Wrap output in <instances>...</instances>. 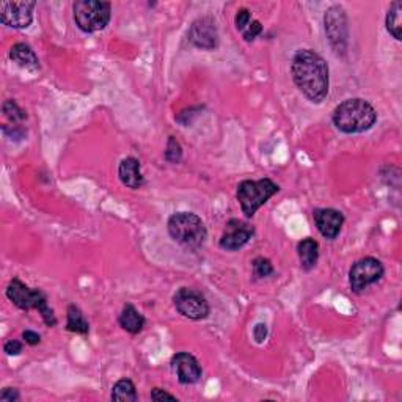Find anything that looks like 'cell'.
Returning <instances> with one entry per match:
<instances>
[{
    "mask_svg": "<svg viewBox=\"0 0 402 402\" xmlns=\"http://www.w3.org/2000/svg\"><path fill=\"white\" fill-rule=\"evenodd\" d=\"M291 73L294 84L313 104H320L329 94V65L318 52L302 49L294 55Z\"/></svg>",
    "mask_w": 402,
    "mask_h": 402,
    "instance_id": "cell-1",
    "label": "cell"
},
{
    "mask_svg": "<svg viewBox=\"0 0 402 402\" xmlns=\"http://www.w3.org/2000/svg\"><path fill=\"white\" fill-rule=\"evenodd\" d=\"M333 124L344 134H362L377 121V112L368 100L362 98L345 99L333 110Z\"/></svg>",
    "mask_w": 402,
    "mask_h": 402,
    "instance_id": "cell-2",
    "label": "cell"
},
{
    "mask_svg": "<svg viewBox=\"0 0 402 402\" xmlns=\"http://www.w3.org/2000/svg\"><path fill=\"white\" fill-rule=\"evenodd\" d=\"M6 297L24 311L38 310L41 313L44 324L47 327L57 325V318L52 308L47 305V297L41 289H31L19 278H13L6 288Z\"/></svg>",
    "mask_w": 402,
    "mask_h": 402,
    "instance_id": "cell-3",
    "label": "cell"
},
{
    "mask_svg": "<svg viewBox=\"0 0 402 402\" xmlns=\"http://www.w3.org/2000/svg\"><path fill=\"white\" fill-rule=\"evenodd\" d=\"M168 234L173 241L188 248H198L206 242L204 222L193 212H176L168 218Z\"/></svg>",
    "mask_w": 402,
    "mask_h": 402,
    "instance_id": "cell-4",
    "label": "cell"
},
{
    "mask_svg": "<svg viewBox=\"0 0 402 402\" xmlns=\"http://www.w3.org/2000/svg\"><path fill=\"white\" fill-rule=\"evenodd\" d=\"M278 184H275V182L269 178H262L258 181L245 179L237 186L236 198L239 204H241V209L245 214V217L250 218L253 217L256 211L266 204L275 193H278Z\"/></svg>",
    "mask_w": 402,
    "mask_h": 402,
    "instance_id": "cell-5",
    "label": "cell"
},
{
    "mask_svg": "<svg viewBox=\"0 0 402 402\" xmlns=\"http://www.w3.org/2000/svg\"><path fill=\"white\" fill-rule=\"evenodd\" d=\"M74 21L85 34L104 30L110 22L112 5L99 0H79L73 5Z\"/></svg>",
    "mask_w": 402,
    "mask_h": 402,
    "instance_id": "cell-6",
    "label": "cell"
},
{
    "mask_svg": "<svg viewBox=\"0 0 402 402\" xmlns=\"http://www.w3.org/2000/svg\"><path fill=\"white\" fill-rule=\"evenodd\" d=\"M383 274H385V269H383V264L377 258H362L349 270V285L352 292H364L371 285L379 281Z\"/></svg>",
    "mask_w": 402,
    "mask_h": 402,
    "instance_id": "cell-7",
    "label": "cell"
},
{
    "mask_svg": "<svg viewBox=\"0 0 402 402\" xmlns=\"http://www.w3.org/2000/svg\"><path fill=\"white\" fill-rule=\"evenodd\" d=\"M173 304L179 314L192 320L206 319L211 313L209 304H207L204 295L192 288L178 289L173 295Z\"/></svg>",
    "mask_w": 402,
    "mask_h": 402,
    "instance_id": "cell-8",
    "label": "cell"
},
{
    "mask_svg": "<svg viewBox=\"0 0 402 402\" xmlns=\"http://www.w3.org/2000/svg\"><path fill=\"white\" fill-rule=\"evenodd\" d=\"M325 22V34L332 47L335 52H344L345 44H348V17H345V11L341 6H330L329 11L325 13L324 17Z\"/></svg>",
    "mask_w": 402,
    "mask_h": 402,
    "instance_id": "cell-9",
    "label": "cell"
},
{
    "mask_svg": "<svg viewBox=\"0 0 402 402\" xmlns=\"http://www.w3.org/2000/svg\"><path fill=\"white\" fill-rule=\"evenodd\" d=\"M35 2H2L0 3V21L13 29H27L34 21Z\"/></svg>",
    "mask_w": 402,
    "mask_h": 402,
    "instance_id": "cell-10",
    "label": "cell"
},
{
    "mask_svg": "<svg viewBox=\"0 0 402 402\" xmlns=\"http://www.w3.org/2000/svg\"><path fill=\"white\" fill-rule=\"evenodd\" d=\"M255 234V228L250 223L239 218H231L226 222L223 234L220 237V248L236 251L242 248Z\"/></svg>",
    "mask_w": 402,
    "mask_h": 402,
    "instance_id": "cell-11",
    "label": "cell"
},
{
    "mask_svg": "<svg viewBox=\"0 0 402 402\" xmlns=\"http://www.w3.org/2000/svg\"><path fill=\"white\" fill-rule=\"evenodd\" d=\"M188 41L192 46L204 50H212L218 46V31L217 25L211 17L197 19L188 29Z\"/></svg>",
    "mask_w": 402,
    "mask_h": 402,
    "instance_id": "cell-12",
    "label": "cell"
},
{
    "mask_svg": "<svg viewBox=\"0 0 402 402\" xmlns=\"http://www.w3.org/2000/svg\"><path fill=\"white\" fill-rule=\"evenodd\" d=\"M172 369L182 385L197 383L201 379V374H203V369H201V364L197 358L187 354V352H179L172 358Z\"/></svg>",
    "mask_w": 402,
    "mask_h": 402,
    "instance_id": "cell-13",
    "label": "cell"
},
{
    "mask_svg": "<svg viewBox=\"0 0 402 402\" xmlns=\"http://www.w3.org/2000/svg\"><path fill=\"white\" fill-rule=\"evenodd\" d=\"M314 223H316L320 234L325 239H336L344 225V216L343 212L332 207H322V209H316L313 214Z\"/></svg>",
    "mask_w": 402,
    "mask_h": 402,
    "instance_id": "cell-14",
    "label": "cell"
},
{
    "mask_svg": "<svg viewBox=\"0 0 402 402\" xmlns=\"http://www.w3.org/2000/svg\"><path fill=\"white\" fill-rule=\"evenodd\" d=\"M118 176L119 181H121L126 187L134 188V191L144 184L140 162H138L135 157H126V159L119 162Z\"/></svg>",
    "mask_w": 402,
    "mask_h": 402,
    "instance_id": "cell-15",
    "label": "cell"
},
{
    "mask_svg": "<svg viewBox=\"0 0 402 402\" xmlns=\"http://www.w3.org/2000/svg\"><path fill=\"white\" fill-rule=\"evenodd\" d=\"M10 59L15 61L17 66H21L22 69H27V71L35 73L40 69V60H38V55L35 54V50L25 43H17L11 47Z\"/></svg>",
    "mask_w": 402,
    "mask_h": 402,
    "instance_id": "cell-16",
    "label": "cell"
},
{
    "mask_svg": "<svg viewBox=\"0 0 402 402\" xmlns=\"http://www.w3.org/2000/svg\"><path fill=\"white\" fill-rule=\"evenodd\" d=\"M118 324L123 330L131 333V335H137V333H140L143 330L144 318L138 313L134 305L126 304L118 316Z\"/></svg>",
    "mask_w": 402,
    "mask_h": 402,
    "instance_id": "cell-17",
    "label": "cell"
},
{
    "mask_svg": "<svg viewBox=\"0 0 402 402\" xmlns=\"http://www.w3.org/2000/svg\"><path fill=\"white\" fill-rule=\"evenodd\" d=\"M297 255L300 260V266L304 270H311L318 264L319 260V244L311 237H306L297 245Z\"/></svg>",
    "mask_w": 402,
    "mask_h": 402,
    "instance_id": "cell-18",
    "label": "cell"
},
{
    "mask_svg": "<svg viewBox=\"0 0 402 402\" xmlns=\"http://www.w3.org/2000/svg\"><path fill=\"white\" fill-rule=\"evenodd\" d=\"M66 330L73 333H79V335H88L90 332V325L85 319L84 313L80 311L79 306L69 305L66 311Z\"/></svg>",
    "mask_w": 402,
    "mask_h": 402,
    "instance_id": "cell-19",
    "label": "cell"
},
{
    "mask_svg": "<svg viewBox=\"0 0 402 402\" xmlns=\"http://www.w3.org/2000/svg\"><path fill=\"white\" fill-rule=\"evenodd\" d=\"M387 30L389 31L394 40L401 41L402 40V2L401 0H396V2L392 3L389 10L387 13Z\"/></svg>",
    "mask_w": 402,
    "mask_h": 402,
    "instance_id": "cell-20",
    "label": "cell"
},
{
    "mask_svg": "<svg viewBox=\"0 0 402 402\" xmlns=\"http://www.w3.org/2000/svg\"><path fill=\"white\" fill-rule=\"evenodd\" d=\"M110 398L112 401H118V402H135L138 399V394H137L134 382L129 379L118 380L112 388Z\"/></svg>",
    "mask_w": 402,
    "mask_h": 402,
    "instance_id": "cell-21",
    "label": "cell"
},
{
    "mask_svg": "<svg viewBox=\"0 0 402 402\" xmlns=\"http://www.w3.org/2000/svg\"><path fill=\"white\" fill-rule=\"evenodd\" d=\"M251 267H253V274L256 278H266V276L274 274V266L267 258H255L253 262H251Z\"/></svg>",
    "mask_w": 402,
    "mask_h": 402,
    "instance_id": "cell-22",
    "label": "cell"
},
{
    "mask_svg": "<svg viewBox=\"0 0 402 402\" xmlns=\"http://www.w3.org/2000/svg\"><path fill=\"white\" fill-rule=\"evenodd\" d=\"M3 113L5 117H8L13 124L16 123H22L25 118H27V113H25L22 109H19V105L15 103V100H6L3 104Z\"/></svg>",
    "mask_w": 402,
    "mask_h": 402,
    "instance_id": "cell-23",
    "label": "cell"
},
{
    "mask_svg": "<svg viewBox=\"0 0 402 402\" xmlns=\"http://www.w3.org/2000/svg\"><path fill=\"white\" fill-rule=\"evenodd\" d=\"M182 157V148L179 142L174 137H168L167 149H165V159L172 163H178Z\"/></svg>",
    "mask_w": 402,
    "mask_h": 402,
    "instance_id": "cell-24",
    "label": "cell"
},
{
    "mask_svg": "<svg viewBox=\"0 0 402 402\" xmlns=\"http://www.w3.org/2000/svg\"><path fill=\"white\" fill-rule=\"evenodd\" d=\"M251 21H253V19H251V13H250L247 8L239 10V11H237V15H236V17H234L236 29L242 34V31L248 27Z\"/></svg>",
    "mask_w": 402,
    "mask_h": 402,
    "instance_id": "cell-25",
    "label": "cell"
},
{
    "mask_svg": "<svg viewBox=\"0 0 402 402\" xmlns=\"http://www.w3.org/2000/svg\"><path fill=\"white\" fill-rule=\"evenodd\" d=\"M261 31H262L261 22L260 21H251L248 27L242 31V36H244L245 41L250 43V41H253L256 36H260Z\"/></svg>",
    "mask_w": 402,
    "mask_h": 402,
    "instance_id": "cell-26",
    "label": "cell"
},
{
    "mask_svg": "<svg viewBox=\"0 0 402 402\" xmlns=\"http://www.w3.org/2000/svg\"><path fill=\"white\" fill-rule=\"evenodd\" d=\"M3 350H5V354L10 357L19 355L22 352V343L17 341V339H10V341L5 343Z\"/></svg>",
    "mask_w": 402,
    "mask_h": 402,
    "instance_id": "cell-27",
    "label": "cell"
},
{
    "mask_svg": "<svg viewBox=\"0 0 402 402\" xmlns=\"http://www.w3.org/2000/svg\"><path fill=\"white\" fill-rule=\"evenodd\" d=\"M151 399L153 401H178L176 399V396H173V394H170V393H167V392H163L162 388H154L153 392H151Z\"/></svg>",
    "mask_w": 402,
    "mask_h": 402,
    "instance_id": "cell-28",
    "label": "cell"
},
{
    "mask_svg": "<svg viewBox=\"0 0 402 402\" xmlns=\"http://www.w3.org/2000/svg\"><path fill=\"white\" fill-rule=\"evenodd\" d=\"M253 338L258 344L264 343V339L267 338V325L262 324V322L256 324L255 329H253Z\"/></svg>",
    "mask_w": 402,
    "mask_h": 402,
    "instance_id": "cell-29",
    "label": "cell"
},
{
    "mask_svg": "<svg viewBox=\"0 0 402 402\" xmlns=\"http://www.w3.org/2000/svg\"><path fill=\"white\" fill-rule=\"evenodd\" d=\"M19 399V392L16 388H3L0 393V401L2 402H15Z\"/></svg>",
    "mask_w": 402,
    "mask_h": 402,
    "instance_id": "cell-30",
    "label": "cell"
},
{
    "mask_svg": "<svg viewBox=\"0 0 402 402\" xmlns=\"http://www.w3.org/2000/svg\"><path fill=\"white\" fill-rule=\"evenodd\" d=\"M22 338H24V341L30 345H36L41 343V335L34 330H25L22 333Z\"/></svg>",
    "mask_w": 402,
    "mask_h": 402,
    "instance_id": "cell-31",
    "label": "cell"
}]
</instances>
